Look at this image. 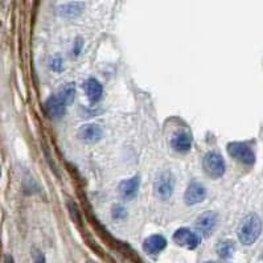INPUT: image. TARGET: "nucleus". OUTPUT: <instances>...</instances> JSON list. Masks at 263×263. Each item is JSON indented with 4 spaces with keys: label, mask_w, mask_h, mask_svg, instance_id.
I'll return each mask as SVG.
<instances>
[{
    "label": "nucleus",
    "mask_w": 263,
    "mask_h": 263,
    "mask_svg": "<svg viewBox=\"0 0 263 263\" xmlns=\"http://www.w3.org/2000/svg\"><path fill=\"white\" fill-rule=\"evenodd\" d=\"M167 246V239L163 237V235H151L148 238L144 241L143 243V249L146 251L147 254L150 255H155L162 253Z\"/></svg>",
    "instance_id": "9b49d317"
},
{
    "label": "nucleus",
    "mask_w": 263,
    "mask_h": 263,
    "mask_svg": "<svg viewBox=\"0 0 263 263\" xmlns=\"http://www.w3.org/2000/svg\"><path fill=\"white\" fill-rule=\"evenodd\" d=\"M4 263H15V262H13V258L11 257V255H5Z\"/></svg>",
    "instance_id": "412c9836"
},
{
    "label": "nucleus",
    "mask_w": 263,
    "mask_h": 263,
    "mask_svg": "<svg viewBox=\"0 0 263 263\" xmlns=\"http://www.w3.org/2000/svg\"><path fill=\"white\" fill-rule=\"evenodd\" d=\"M32 259L35 263H45L44 254L37 249H32Z\"/></svg>",
    "instance_id": "a211bd4d"
},
{
    "label": "nucleus",
    "mask_w": 263,
    "mask_h": 263,
    "mask_svg": "<svg viewBox=\"0 0 263 263\" xmlns=\"http://www.w3.org/2000/svg\"><path fill=\"white\" fill-rule=\"evenodd\" d=\"M0 175H1V171H0Z\"/></svg>",
    "instance_id": "5701e85b"
},
{
    "label": "nucleus",
    "mask_w": 263,
    "mask_h": 263,
    "mask_svg": "<svg viewBox=\"0 0 263 263\" xmlns=\"http://www.w3.org/2000/svg\"><path fill=\"white\" fill-rule=\"evenodd\" d=\"M85 91L86 95H88V99H89L91 103H97L102 97V91H103V88L97 80H88L85 84Z\"/></svg>",
    "instance_id": "ddd939ff"
},
{
    "label": "nucleus",
    "mask_w": 263,
    "mask_h": 263,
    "mask_svg": "<svg viewBox=\"0 0 263 263\" xmlns=\"http://www.w3.org/2000/svg\"><path fill=\"white\" fill-rule=\"evenodd\" d=\"M50 66H52L54 72H61V70H62V61H61V58L56 57V58H53L52 62H50Z\"/></svg>",
    "instance_id": "6ab92c4d"
},
{
    "label": "nucleus",
    "mask_w": 263,
    "mask_h": 263,
    "mask_svg": "<svg viewBox=\"0 0 263 263\" xmlns=\"http://www.w3.org/2000/svg\"><path fill=\"white\" fill-rule=\"evenodd\" d=\"M80 43H81V40L78 39L77 44H76V46H74V54H76V56H78V53H80V50H81V49H80Z\"/></svg>",
    "instance_id": "aec40b11"
},
{
    "label": "nucleus",
    "mask_w": 263,
    "mask_h": 263,
    "mask_svg": "<svg viewBox=\"0 0 263 263\" xmlns=\"http://www.w3.org/2000/svg\"><path fill=\"white\" fill-rule=\"evenodd\" d=\"M45 109H46V113H48L49 117L58 119V118H62L65 115L66 105L57 97L56 94V95H52L50 98H48V101L45 103Z\"/></svg>",
    "instance_id": "f8f14e48"
},
{
    "label": "nucleus",
    "mask_w": 263,
    "mask_h": 263,
    "mask_svg": "<svg viewBox=\"0 0 263 263\" xmlns=\"http://www.w3.org/2000/svg\"><path fill=\"white\" fill-rule=\"evenodd\" d=\"M227 152H229L231 158H234L235 160H238V162L243 163V164H246V166H251V164H254L255 162L254 152H253L250 147L245 144V143H230V144L227 146Z\"/></svg>",
    "instance_id": "7ed1b4c3"
},
{
    "label": "nucleus",
    "mask_w": 263,
    "mask_h": 263,
    "mask_svg": "<svg viewBox=\"0 0 263 263\" xmlns=\"http://www.w3.org/2000/svg\"><path fill=\"white\" fill-rule=\"evenodd\" d=\"M57 97L60 98L61 101L64 102L65 105H72L76 97V85L74 84H66L60 89Z\"/></svg>",
    "instance_id": "4468645a"
},
{
    "label": "nucleus",
    "mask_w": 263,
    "mask_h": 263,
    "mask_svg": "<svg viewBox=\"0 0 263 263\" xmlns=\"http://www.w3.org/2000/svg\"><path fill=\"white\" fill-rule=\"evenodd\" d=\"M262 231L261 219L255 213L246 216L239 225L238 238L243 245H253L258 239Z\"/></svg>",
    "instance_id": "f257e3e1"
},
{
    "label": "nucleus",
    "mask_w": 263,
    "mask_h": 263,
    "mask_svg": "<svg viewBox=\"0 0 263 263\" xmlns=\"http://www.w3.org/2000/svg\"><path fill=\"white\" fill-rule=\"evenodd\" d=\"M207 197V189L203 184L200 182H190L189 186L186 188L185 194H184V201L186 205H196V204L203 203Z\"/></svg>",
    "instance_id": "39448f33"
},
{
    "label": "nucleus",
    "mask_w": 263,
    "mask_h": 263,
    "mask_svg": "<svg viewBox=\"0 0 263 263\" xmlns=\"http://www.w3.org/2000/svg\"><path fill=\"white\" fill-rule=\"evenodd\" d=\"M111 215H113V217L115 219H125L127 213H126L125 208L121 207V205H115L113 208V211H111Z\"/></svg>",
    "instance_id": "f3484780"
},
{
    "label": "nucleus",
    "mask_w": 263,
    "mask_h": 263,
    "mask_svg": "<svg viewBox=\"0 0 263 263\" xmlns=\"http://www.w3.org/2000/svg\"><path fill=\"white\" fill-rule=\"evenodd\" d=\"M156 193L162 200H168L172 196L175 186L174 176L170 172H164L156 180Z\"/></svg>",
    "instance_id": "423d86ee"
},
{
    "label": "nucleus",
    "mask_w": 263,
    "mask_h": 263,
    "mask_svg": "<svg viewBox=\"0 0 263 263\" xmlns=\"http://www.w3.org/2000/svg\"><path fill=\"white\" fill-rule=\"evenodd\" d=\"M234 249V243L231 242V241H222V242H219V246H217V253H219L221 258L227 259L233 255Z\"/></svg>",
    "instance_id": "dca6fc26"
},
{
    "label": "nucleus",
    "mask_w": 263,
    "mask_h": 263,
    "mask_svg": "<svg viewBox=\"0 0 263 263\" xmlns=\"http://www.w3.org/2000/svg\"><path fill=\"white\" fill-rule=\"evenodd\" d=\"M171 146L178 154H185L192 147V135L186 130H178L171 139Z\"/></svg>",
    "instance_id": "0eeeda50"
},
{
    "label": "nucleus",
    "mask_w": 263,
    "mask_h": 263,
    "mask_svg": "<svg viewBox=\"0 0 263 263\" xmlns=\"http://www.w3.org/2000/svg\"><path fill=\"white\" fill-rule=\"evenodd\" d=\"M207 263H216V262H207Z\"/></svg>",
    "instance_id": "4be33fe9"
},
{
    "label": "nucleus",
    "mask_w": 263,
    "mask_h": 263,
    "mask_svg": "<svg viewBox=\"0 0 263 263\" xmlns=\"http://www.w3.org/2000/svg\"><path fill=\"white\" fill-rule=\"evenodd\" d=\"M216 225H217V215L215 212H205L203 215L200 216L197 221H196V227L200 234L211 235L215 230Z\"/></svg>",
    "instance_id": "6e6552de"
},
{
    "label": "nucleus",
    "mask_w": 263,
    "mask_h": 263,
    "mask_svg": "<svg viewBox=\"0 0 263 263\" xmlns=\"http://www.w3.org/2000/svg\"><path fill=\"white\" fill-rule=\"evenodd\" d=\"M203 168L209 177L219 178L225 174V162L217 152H208L204 156Z\"/></svg>",
    "instance_id": "f03ea898"
},
{
    "label": "nucleus",
    "mask_w": 263,
    "mask_h": 263,
    "mask_svg": "<svg viewBox=\"0 0 263 263\" xmlns=\"http://www.w3.org/2000/svg\"><path fill=\"white\" fill-rule=\"evenodd\" d=\"M174 241L175 243H177L178 246L186 247L189 250H193L196 247L199 246L201 242V237L199 233L186 229V227H181L177 231H175L174 234Z\"/></svg>",
    "instance_id": "20e7f679"
},
{
    "label": "nucleus",
    "mask_w": 263,
    "mask_h": 263,
    "mask_svg": "<svg viewBox=\"0 0 263 263\" xmlns=\"http://www.w3.org/2000/svg\"><path fill=\"white\" fill-rule=\"evenodd\" d=\"M103 135V130L101 126L98 125H86L82 126L81 129L78 130V139H81L86 143H95L102 138Z\"/></svg>",
    "instance_id": "1a4fd4ad"
},
{
    "label": "nucleus",
    "mask_w": 263,
    "mask_h": 263,
    "mask_svg": "<svg viewBox=\"0 0 263 263\" xmlns=\"http://www.w3.org/2000/svg\"><path fill=\"white\" fill-rule=\"evenodd\" d=\"M139 182H140V180H139L138 176L127 178L125 181H122L121 184H119V188H118L119 196H121L123 200L134 199L139 190Z\"/></svg>",
    "instance_id": "9d476101"
},
{
    "label": "nucleus",
    "mask_w": 263,
    "mask_h": 263,
    "mask_svg": "<svg viewBox=\"0 0 263 263\" xmlns=\"http://www.w3.org/2000/svg\"><path fill=\"white\" fill-rule=\"evenodd\" d=\"M82 9H84V4L78 3V1H74V3H70V4L62 5L60 8V13L65 17H77L82 12Z\"/></svg>",
    "instance_id": "2eb2a0df"
}]
</instances>
